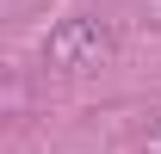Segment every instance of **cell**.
Masks as SVG:
<instances>
[{
	"label": "cell",
	"instance_id": "6da1fadb",
	"mask_svg": "<svg viewBox=\"0 0 161 154\" xmlns=\"http://www.w3.org/2000/svg\"><path fill=\"white\" fill-rule=\"evenodd\" d=\"M112 25L93 19V13H75V19H62L50 37H43V62L56 68V74H93L112 62Z\"/></svg>",
	"mask_w": 161,
	"mask_h": 154
},
{
	"label": "cell",
	"instance_id": "7a4b0ae2",
	"mask_svg": "<svg viewBox=\"0 0 161 154\" xmlns=\"http://www.w3.org/2000/svg\"><path fill=\"white\" fill-rule=\"evenodd\" d=\"M142 154H161V136H155V142H149V148H142Z\"/></svg>",
	"mask_w": 161,
	"mask_h": 154
}]
</instances>
